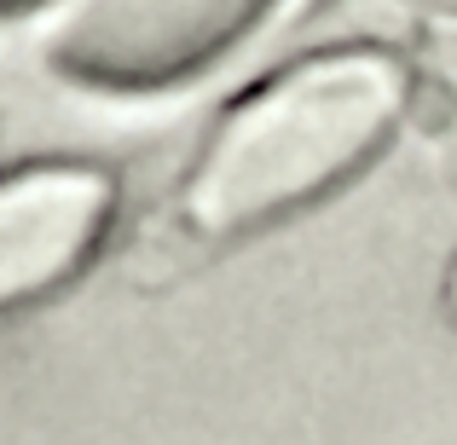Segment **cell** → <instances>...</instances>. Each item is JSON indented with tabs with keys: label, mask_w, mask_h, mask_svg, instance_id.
Wrapping results in <instances>:
<instances>
[{
	"label": "cell",
	"mask_w": 457,
	"mask_h": 445,
	"mask_svg": "<svg viewBox=\"0 0 457 445\" xmlns=\"http://www.w3.org/2000/svg\"><path fill=\"white\" fill-rule=\"evenodd\" d=\"M116 220V179L87 162L0 174V312L35 307L99 260Z\"/></svg>",
	"instance_id": "3957f363"
},
{
	"label": "cell",
	"mask_w": 457,
	"mask_h": 445,
	"mask_svg": "<svg viewBox=\"0 0 457 445\" xmlns=\"http://www.w3.org/2000/svg\"><path fill=\"white\" fill-rule=\"evenodd\" d=\"M29 6H41V0H0V18H18V12H29Z\"/></svg>",
	"instance_id": "277c9868"
},
{
	"label": "cell",
	"mask_w": 457,
	"mask_h": 445,
	"mask_svg": "<svg viewBox=\"0 0 457 445\" xmlns=\"http://www.w3.org/2000/svg\"><path fill=\"white\" fill-rule=\"evenodd\" d=\"M411 76L388 53H324L261 81L209 134L186 179V226L244 243L359 179L394 139Z\"/></svg>",
	"instance_id": "6da1fadb"
},
{
	"label": "cell",
	"mask_w": 457,
	"mask_h": 445,
	"mask_svg": "<svg viewBox=\"0 0 457 445\" xmlns=\"http://www.w3.org/2000/svg\"><path fill=\"white\" fill-rule=\"evenodd\" d=\"M272 0H76L46 58L99 93H156L203 76L261 23Z\"/></svg>",
	"instance_id": "7a4b0ae2"
},
{
	"label": "cell",
	"mask_w": 457,
	"mask_h": 445,
	"mask_svg": "<svg viewBox=\"0 0 457 445\" xmlns=\"http://www.w3.org/2000/svg\"><path fill=\"white\" fill-rule=\"evenodd\" d=\"M446 312H452V324H457V267H452V278H446Z\"/></svg>",
	"instance_id": "5b68a950"
}]
</instances>
